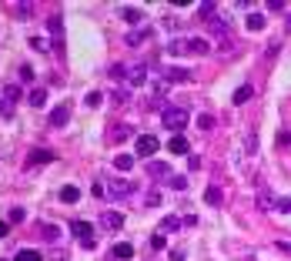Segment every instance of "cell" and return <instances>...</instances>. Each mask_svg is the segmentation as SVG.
Masks as SVG:
<instances>
[{"label": "cell", "instance_id": "obj_22", "mask_svg": "<svg viewBox=\"0 0 291 261\" xmlns=\"http://www.w3.org/2000/svg\"><path fill=\"white\" fill-rule=\"evenodd\" d=\"M258 208H261V211H271V208H275V198H271L268 188H265V191H258Z\"/></svg>", "mask_w": 291, "mask_h": 261}, {"label": "cell", "instance_id": "obj_17", "mask_svg": "<svg viewBox=\"0 0 291 261\" xmlns=\"http://www.w3.org/2000/svg\"><path fill=\"white\" fill-rule=\"evenodd\" d=\"M251 94H255V87H251V84H241L231 101H235V104H248V101H251Z\"/></svg>", "mask_w": 291, "mask_h": 261}, {"label": "cell", "instance_id": "obj_33", "mask_svg": "<svg viewBox=\"0 0 291 261\" xmlns=\"http://www.w3.org/2000/svg\"><path fill=\"white\" fill-rule=\"evenodd\" d=\"M3 97H7V101H20V87H17V84H10V87H3Z\"/></svg>", "mask_w": 291, "mask_h": 261}, {"label": "cell", "instance_id": "obj_35", "mask_svg": "<svg viewBox=\"0 0 291 261\" xmlns=\"http://www.w3.org/2000/svg\"><path fill=\"white\" fill-rule=\"evenodd\" d=\"M154 205H161V191H147L144 194V208H154Z\"/></svg>", "mask_w": 291, "mask_h": 261}, {"label": "cell", "instance_id": "obj_23", "mask_svg": "<svg viewBox=\"0 0 291 261\" xmlns=\"http://www.w3.org/2000/svg\"><path fill=\"white\" fill-rule=\"evenodd\" d=\"M13 261H40V251H34V248H20L17 255H13Z\"/></svg>", "mask_w": 291, "mask_h": 261}, {"label": "cell", "instance_id": "obj_7", "mask_svg": "<svg viewBox=\"0 0 291 261\" xmlns=\"http://www.w3.org/2000/svg\"><path fill=\"white\" fill-rule=\"evenodd\" d=\"M101 228H104V231H121V228H124V215H121V211H104V215H101Z\"/></svg>", "mask_w": 291, "mask_h": 261}, {"label": "cell", "instance_id": "obj_40", "mask_svg": "<svg viewBox=\"0 0 291 261\" xmlns=\"http://www.w3.org/2000/svg\"><path fill=\"white\" fill-rule=\"evenodd\" d=\"M101 97H104L101 91H90L87 94V107H97V104H101Z\"/></svg>", "mask_w": 291, "mask_h": 261}, {"label": "cell", "instance_id": "obj_19", "mask_svg": "<svg viewBox=\"0 0 291 261\" xmlns=\"http://www.w3.org/2000/svg\"><path fill=\"white\" fill-rule=\"evenodd\" d=\"M178 228H184V218H178V215H168L161 221V231H178Z\"/></svg>", "mask_w": 291, "mask_h": 261}, {"label": "cell", "instance_id": "obj_2", "mask_svg": "<svg viewBox=\"0 0 291 261\" xmlns=\"http://www.w3.org/2000/svg\"><path fill=\"white\" fill-rule=\"evenodd\" d=\"M131 194H134V184L127 181V178H111V181H107V198L124 201V198H131Z\"/></svg>", "mask_w": 291, "mask_h": 261}, {"label": "cell", "instance_id": "obj_43", "mask_svg": "<svg viewBox=\"0 0 291 261\" xmlns=\"http://www.w3.org/2000/svg\"><path fill=\"white\" fill-rule=\"evenodd\" d=\"M30 47H34V50H47V40H44V37H34V40H30Z\"/></svg>", "mask_w": 291, "mask_h": 261}, {"label": "cell", "instance_id": "obj_18", "mask_svg": "<svg viewBox=\"0 0 291 261\" xmlns=\"http://www.w3.org/2000/svg\"><path fill=\"white\" fill-rule=\"evenodd\" d=\"M265 20H268V17H265V13H248V20H245V27L248 30H261V27H265Z\"/></svg>", "mask_w": 291, "mask_h": 261}, {"label": "cell", "instance_id": "obj_6", "mask_svg": "<svg viewBox=\"0 0 291 261\" xmlns=\"http://www.w3.org/2000/svg\"><path fill=\"white\" fill-rule=\"evenodd\" d=\"M161 77L168 80V84H188L191 70H184V67H161Z\"/></svg>", "mask_w": 291, "mask_h": 261}, {"label": "cell", "instance_id": "obj_42", "mask_svg": "<svg viewBox=\"0 0 291 261\" xmlns=\"http://www.w3.org/2000/svg\"><path fill=\"white\" fill-rule=\"evenodd\" d=\"M10 111H13V104L7 101V97H0V114H3V117H10Z\"/></svg>", "mask_w": 291, "mask_h": 261}, {"label": "cell", "instance_id": "obj_41", "mask_svg": "<svg viewBox=\"0 0 291 261\" xmlns=\"http://www.w3.org/2000/svg\"><path fill=\"white\" fill-rule=\"evenodd\" d=\"M7 221H10V225H13V221H23V208H10V215H7Z\"/></svg>", "mask_w": 291, "mask_h": 261}, {"label": "cell", "instance_id": "obj_27", "mask_svg": "<svg viewBox=\"0 0 291 261\" xmlns=\"http://www.w3.org/2000/svg\"><path fill=\"white\" fill-rule=\"evenodd\" d=\"M147 37H151V30H134V34H127V40H124V44H127V47H137L141 40H147Z\"/></svg>", "mask_w": 291, "mask_h": 261}, {"label": "cell", "instance_id": "obj_4", "mask_svg": "<svg viewBox=\"0 0 291 261\" xmlns=\"http://www.w3.org/2000/svg\"><path fill=\"white\" fill-rule=\"evenodd\" d=\"M70 231H74V238H80V245H84L87 251L97 245V241H94V228H90L87 221H74V225H70Z\"/></svg>", "mask_w": 291, "mask_h": 261}, {"label": "cell", "instance_id": "obj_48", "mask_svg": "<svg viewBox=\"0 0 291 261\" xmlns=\"http://www.w3.org/2000/svg\"><path fill=\"white\" fill-rule=\"evenodd\" d=\"M0 261H7V258H0Z\"/></svg>", "mask_w": 291, "mask_h": 261}, {"label": "cell", "instance_id": "obj_28", "mask_svg": "<svg viewBox=\"0 0 291 261\" xmlns=\"http://www.w3.org/2000/svg\"><path fill=\"white\" fill-rule=\"evenodd\" d=\"M40 238H44V241H57V238H60L57 225H44V228H40Z\"/></svg>", "mask_w": 291, "mask_h": 261}, {"label": "cell", "instance_id": "obj_15", "mask_svg": "<svg viewBox=\"0 0 291 261\" xmlns=\"http://www.w3.org/2000/svg\"><path fill=\"white\" fill-rule=\"evenodd\" d=\"M47 161H54V151H44V148H37V151H30V158H27V164L34 168V164H47Z\"/></svg>", "mask_w": 291, "mask_h": 261}, {"label": "cell", "instance_id": "obj_25", "mask_svg": "<svg viewBox=\"0 0 291 261\" xmlns=\"http://www.w3.org/2000/svg\"><path fill=\"white\" fill-rule=\"evenodd\" d=\"M114 168H117V171H131V168H134V158H131V154H117V158H114Z\"/></svg>", "mask_w": 291, "mask_h": 261}, {"label": "cell", "instance_id": "obj_31", "mask_svg": "<svg viewBox=\"0 0 291 261\" xmlns=\"http://www.w3.org/2000/svg\"><path fill=\"white\" fill-rule=\"evenodd\" d=\"M214 124H218V121H214V114H201V117H198V127H201V131H211Z\"/></svg>", "mask_w": 291, "mask_h": 261}, {"label": "cell", "instance_id": "obj_12", "mask_svg": "<svg viewBox=\"0 0 291 261\" xmlns=\"http://www.w3.org/2000/svg\"><path fill=\"white\" fill-rule=\"evenodd\" d=\"M168 151H171V154H188V137H184V134H174V137H171V141H168Z\"/></svg>", "mask_w": 291, "mask_h": 261}, {"label": "cell", "instance_id": "obj_37", "mask_svg": "<svg viewBox=\"0 0 291 261\" xmlns=\"http://www.w3.org/2000/svg\"><path fill=\"white\" fill-rule=\"evenodd\" d=\"M151 248H154V251H164V248H168V241H164V235H154V238H151Z\"/></svg>", "mask_w": 291, "mask_h": 261}, {"label": "cell", "instance_id": "obj_47", "mask_svg": "<svg viewBox=\"0 0 291 261\" xmlns=\"http://www.w3.org/2000/svg\"><path fill=\"white\" fill-rule=\"evenodd\" d=\"M285 27H288V34H291V17H288V23H285Z\"/></svg>", "mask_w": 291, "mask_h": 261}, {"label": "cell", "instance_id": "obj_39", "mask_svg": "<svg viewBox=\"0 0 291 261\" xmlns=\"http://www.w3.org/2000/svg\"><path fill=\"white\" fill-rule=\"evenodd\" d=\"M127 97H131L127 91H114V94H111V101L117 104V107H121V104H127Z\"/></svg>", "mask_w": 291, "mask_h": 261}, {"label": "cell", "instance_id": "obj_24", "mask_svg": "<svg viewBox=\"0 0 291 261\" xmlns=\"http://www.w3.org/2000/svg\"><path fill=\"white\" fill-rule=\"evenodd\" d=\"M47 30L54 37H60V30H64V20H60V13H54V17H47Z\"/></svg>", "mask_w": 291, "mask_h": 261}, {"label": "cell", "instance_id": "obj_5", "mask_svg": "<svg viewBox=\"0 0 291 261\" xmlns=\"http://www.w3.org/2000/svg\"><path fill=\"white\" fill-rule=\"evenodd\" d=\"M211 37H218V40H231V20L228 17H214L211 20Z\"/></svg>", "mask_w": 291, "mask_h": 261}, {"label": "cell", "instance_id": "obj_21", "mask_svg": "<svg viewBox=\"0 0 291 261\" xmlns=\"http://www.w3.org/2000/svg\"><path fill=\"white\" fill-rule=\"evenodd\" d=\"M77 198H80V191L74 188V184H64V188H60V201H67V205H74Z\"/></svg>", "mask_w": 291, "mask_h": 261}, {"label": "cell", "instance_id": "obj_38", "mask_svg": "<svg viewBox=\"0 0 291 261\" xmlns=\"http://www.w3.org/2000/svg\"><path fill=\"white\" fill-rule=\"evenodd\" d=\"M111 77H114V80L127 77V67H124V64H114V67H111Z\"/></svg>", "mask_w": 291, "mask_h": 261}, {"label": "cell", "instance_id": "obj_44", "mask_svg": "<svg viewBox=\"0 0 291 261\" xmlns=\"http://www.w3.org/2000/svg\"><path fill=\"white\" fill-rule=\"evenodd\" d=\"M188 168L198 171V168H201V158H198V154H191V158H188Z\"/></svg>", "mask_w": 291, "mask_h": 261}, {"label": "cell", "instance_id": "obj_13", "mask_svg": "<svg viewBox=\"0 0 291 261\" xmlns=\"http://www.w3.org/2000/svg\"><path fill=\"white\" fill-rule=\"evenodd\" d=\"M147 174H151V178L157 181V178H168V174H171V168L164 164V161H147Z\"/></svg>", "mask_w": 291, "mask_h": 261}, {"label": "cell", "instance_id": "obj_10", "mask_svg": "<svg viewBox=\"0 0 291 261\" xmlns=\"http://www.w3.org/2000/svg\"><path fill=\"white\" fill-rule=\"evenodd\" d=\"M111 255L117 261H127V258H134V245H131V241H117V245L111 248Z\"/></svg>", "mask_w": 291, "mask_h": 261}, {"label": "cell", "instance_id": "obj_32", "mask_svg": "<svg viewBox=\"0 0 291 261\" xmlns=\"http://www.w3.org/2000/svg\"><path fill=\"white\" fill-rule=\"evenodd\" d=\"M13 10H17V17H20V20H27V17L34 13V3H17Z\"/></svg>", "mask_w": 291, "mask_h": 261}, {"label": "cell", "instance_id": "obj_11", "mask_svg": "<svg viewBox=\"0 0 291 261\" xmlns=\"http://www.w3.org/2000/svg\"><path fill=\"white\" fill-rule=\"evenodd\" d=\"M144 80H147V67H144V64H137V67L127 70V84H131V87H141Z\"/></svg>", "mask_w": 291, "mask_h": 261}, {"label": "cell", "instance_id": "obj_9", "mask_svg": "<svg viewBox=\"0 0 291 261\" xmlns=\"http://www.w3.org/2000/svg\"><path fill=\"white\" fill-rule=\"evenodd\" d=\"M67 117H70V107H67V104H57L54 111H50V117H47V124H50V127H64V124H67Z\"/></svg>", "mask_w": 291, "mask_h": 261}, {"label": "cell", "instance_id": "obj_14", "mask_svg": "<svg viewBox=\"0 0 291 261\" xmlns=\"http://www.w3.org/2000/svg\"><path fill=\"white\" fill-rule=\"evenodd\" d=\"M204 201H208L211 208H218V205L224 201V191L218 188V184H208V191H204Z\"/></svg>", "mask_w": 291, "mask_h": 261}, {"label": "cell", "instance_id": "obj_3", "mask_svg": "<svg viewBox=\"0 0 291 261\" xmlns=\"http://www.w3.org/2000/svg\"><path fill=\"white\" fill-rule=\"evenodd\" d=\"M134 151L141 154V158H147V161H151V158L157 154V151H161V144H157V134H141V137L134 141Z\"/></svg>", "mask_w": 291, "mask_h": 261}, {"label": "cell", "instance_id": "obj_36", "mask_svg": "<svg viewBox=\"0 0 291 261\" xmlns=\"http://www.w3.org/2000/svg\"><path fill=\"white\" fill-rule=\"evenodd\" d=\"M275 208H278L281 215H291V198H278V201H275Z\"/></svg>", "mask_w": 291, "mask_h": 261}, {"label": "cell", "instance_id": "obj_45", "mask_svg": "<svg viewBox=\"0 0 291 261\" xmlns=\"http://www.w3.org/2000/svg\"><path fill=\"white\" fill-rule=\"evenodd\" d=\"M171 261H184V251H181V248H174V251H171Z\"/></svg>", "mask_w": 291, "mask_h": 261}, {"label": "cell", "instance_id": "obj_20", "mask_svg": "<svg viewBox=\"0 0 291 261\" xmlns=\"http://www.w3.org/2000/svg\"><path fill=\"white\" fill-rule=\"evenodd\" d=\"M27 101L34 104V107H44V104H47V91H44V87H34V91L27 94Z\"/></svg>", "mask_w": 291, "mask_h": 261}, {"label": "cell", "instance_id": "obj_8", "mask_svg": "<svg viewBox=\"0 0 291 261\" xmlns=\"http://www.w3.org/2000/svg\"><path fill=\"white\" fill-rule=\"evenodd\" d=\"M188 54L208 57V54H211V40H204V37H188Z\"/></svg>", "mask_w": 291, "mask_h": 261}, {"label": "cell", "instance_id": "obj_29", "mask_svg": "<svg viewBox=\"0 0 291 261\" xmlns=\"http://www.w3.org/2000/svg\"><path fill=\"white\" fill-rule=\"evenodd\" d=\"M171 188H174V191H188V178H184V174H171Z\"/></svg>", "mask_w": 291, "mask_h": 261}, {"label": "cell", "instance_id": "obj_1", "mask_svg": "<svg viewBox=\"0 0 291 261\" xmlns=\"http://www.w3.org/2000/svg\"><path fill=\"white\" fill-rule=\"evenodd\" d=\"M161 121H164V127H168V131H174V134H178L181 127L191 121V114H188V107H164V111H161Z\"/></svg>", "mask_w": 291, "mask_h": 261}, {"label": "cell", "instance_id": "obj_30", "mask_svg": "<svg viewBox=\"0 0 291 261\" xmlns=\"http://www.w3.org/2000/svg\"><path fill=\"white\" fill-rule=\"evenodd\" d=\"M168 54H174V57H178V54H188V40H171V44H168Z\"/></svg>", "mask_w": 291, "mask_h": 261}, {"label": "cell", "instance_id": "obj_46", "mask_svg": "<svg viewBox=\"0 0 291 261\" xmlns=\"http://www.w3.org/2000/svg\"><path fill=\"white\" fill-rule=\"evenodd\" d=\"M7 231H10V221H0V238H7Z\"/></svg>", "mask_w": 291, "mask_h": 261}, {"label": "cell", "instance_id": "obj_26", "mask_svg": "<svg viewBox=\"0 0 291 261\" xmlns=\"http://www.w3.org/2000/svg\"><path fill=\"white\" fill-rule=\"evenodd\" d=\"M121 17H124L127 23H141V17H144V13L137 10V7H124V10H121Z\"/></svg>", "mask_w": 291, "mask_h": 261}, {"label": "cell", "instance_id": "obj_34", "mask_svg": "<svg viewBox=\"0 0 291 261\" xmlns=\"http://www.w3.org/2000/svg\"><path fill=\"white\" fill-rule=\"evenodd\" d=\"M20 84H34V67H30V64L20 67Z\"/></svg>", "mask_w": 291, "mask_h": 261}, {"label": "cell", "instance_id": "obj_16", "mask_svg": "<svg viewBox=\"0 0 291 261\" xmlns=\"http://www.w3.org/2000/svg\"><path fill=\"white\" fill-rule=\"evenodd\" d=\"M127 134H131V124H114L111 131H107V141H111V144H117V141H124Z\"/></svg>", "mask_w": 291, "mask_h": 261}]
</instances>
